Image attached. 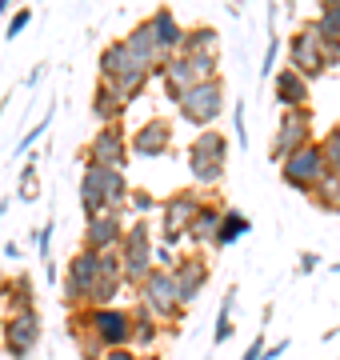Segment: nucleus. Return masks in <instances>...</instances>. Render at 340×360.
Masks as SVG:
<instances>
[{
    "label": "nucleus",
    "mask_w": 340,
    "mask_h": 360,
    "mask_svg": "<svg viewBox=\"0 0 340 360\" xmlns=\"http://www.w3.org/2000/svg\"><path fill=\"white\" fill-rule=\"evenodd\" d=\"M96 68H100V80H105V84H112V89L120 92V101H124V104H132L144 89H148V68H140L136 60H132L129 49H124V40L105 44V49H100Z\"/></svg>",
    "instance_id": "1"
},
{
    "label": "nucleus",
    "mask_w": 340,
    "mask_h": 360,
    "mask_svg": "<svg viewBox=\"0 0 340 360\" xmlns=\"http://www.w3.org/2000/svg\"><path fill=\"white\" fill-rule=\"evenodd\" d=\"M152 245H157V236H152L148 220H132L129 229H124L117 260H120V281L129 284V288H140V281L152 272Z\"/></svg>",
    "instance_id": "2"
},
{
    "label": "nucleus",
    "mask_w": 340,
    "mask_h": 360,
    "mask_svg": "<svg viewBox=\"0 0 340 360\" xmlns=\"http://www.w3.org/2000/svg\"><path fill=\"white\" fill-rule=\"evenodd\" d=\"M224 80H200V84H192V89L181 96V104H176V112L192 124V129H212L216 120H221L224 112Z\"/></svg>",
    "instance_id": "3"
},
{
    "label": "nucleus",
    "mask_w": 340,
    "mask_h": 360,
    "mask_svg": "<svg viewBox=\"0 0 340 360\" xmlns=\"http://www.w3.org/2000/svg\"><path fill=\"white\" fill-rule=\"evenodd\" d=\"M204 205V196L192 193V188H181V193L164 196V205H160V232H157V245L164 248H176L184 240V232L192 224V217L200 212Z\"/></svg>",
    "instance_id": "4"
},
{
    "label": "nucleus",
    "mask_w": 340,
    "mask_h": 360,
    "mask_svg": "<svg viewBox=\"0 0 340 360\" xmlns=\"http://www.w3.org/2000/svg\"><path fill=\"white\" fill-rule=\"evenodd\" d=\"M140 309H148L157 321L164 324H176L184 316V304H181V296H176V284H172L169 269H152L148 276L140 281Z\"/></svg>",
    "instance_id": "5"
},
{
    "label": "nucleus",
    "mask_w": 340,
    "mask_h": 360,
    "mask_svg": "<svg viewBox=\"0 0 340 360\" xmlns=\"http://www.w3.org/2000/svg\"><path fill=\"white\" fill-rule=\"evenodd\" d=\"M96 284H100V257L80 248L77 257L68 260V272H65V304H68V312L92 309Z\"/></svg>",
    "instance_id": "6"
},
{
    "label": "nucleus",
    "mask_w": 340,
    "mask_h": 360,
    "mask_svg": "<svg viewBox=\"0 0 340 360\" xmlns=\"http://www.w3.org/2000/svg\"><path fill=\"white\" fill-rule=\"evenodd\" d=\"M328 176L325 168V156H320V144H304V148H296L292 156H285L280 160V180H285L288 188H296V193H313L316 184Z\"/></svg>",
    "instance_id": "7"
},
{
    "label": "nucleus",
    "mask_w": 340,
    "mask_h": 360,
    "mask_svg": "<svg viewBox=\"0 0 340 360\" xmlns=\"http://www.w3.org/2000/svg\"><path fill=\"white\" fill-rule=\"evenodd\" d=\"M313 141H316L313 108H292V112H280V124H276V136H273L268 156L280 165L285 156H292L296 148H304V144H313Z\"/></svg>",
    "instance_id": "8"
},
{
    "label": "nucleus",
    "mask_w": 340,
    "mask_h": 360,
    "mask_svg": "<svg viewBox=\"0 0 340 360\" xmlns=\"http://www.w3.org/2000/svg\"><path fill=\"white\" fill-rule=\"evenodd\" d=\"M80 156H84V165L124 172V168H129V136H124V124H105V129H96L89 148Z\"/></svg>",
    "instance_id": "9"
},
{
    "label": "nucleus",
    "mask_w": 340,
    "mask_h": 360,
    "mask_svg": "<svg viewBox=\"0 0 340 360\" xmlns=\"http://www.w3.org/2000/svg\"><path fill=\"white\" fill-rule=\"evenodd\" d=\"M288 68H292V72H301L308 84H313V80H320L328 72L325 56H320V37L313 32V25L296 28V32L288 37Z\"/></svg>",
    "instance_id": "10"
},
{
    "label": "nucleus",
    "mask_w": 340,
    "mask_h": 360,
    "mask_svg": "<svg viewBox=\"0 0 340 360\" xmlns=\"http://www.w3.org/2000/svg\"><path fill=\"white\" fill-rule=\"evenodd\" d=\"M172 284H176V296H181V304H192L204 288H209V260L200 257V252H184V257L172 260V269H169Z\"/></svg>",
    "instance_id": "11"
},
{
    "label": "nucleus",
    "mask_w": 340,
    "mask_h": 360,
    "mask_svg": "<svg viewBox=\"0 0 340 360\" xmlns=\"http://www.w3.org/2000/svg\"><path fill=\"white\" fill-rule=\"evenodd\" d=\"M0 336H4L8 356H13V360H28V352L40 345V316H37V309L8 316V321H4V328H0Z\"/></svg>",
    "instance_id": "12"
},
{
    "label": "nucleus",
    "mask_w": 340,
    "mask_h": 360,
    "mask_svg": "<svg viewBox=\"0 0 340 360\" xmlns=\"http://www.w3.org/2000/svg\"><path fill=\"white\" fill-rule=\"evenodd\" d=\"M129 153L136 156H169L172 153V124L164 116H148L136 132H129Z\"/></svg>",
    "instance_id": "13"
},
{
    "label": "nucleus",
    "mask_w": 340,
    "mask_h": 360,
    "mask_svg": "<svg viewBox=\"0 0 340 360\" xmlns=\"http://www.w3.org/2000/svg\"><path fill=\"white\" fill-rule=\"evenodd\" d=\"M120 240H124V217L120 212H105V217L84 220V252H117Z\"/></svg>",
    "instance_id": "14"
},
{
    "label": "nucleus",
    "mask_w": 340,
    "mask_h": 360,
    "mask_svg": "<svg viewBox=\"0 0 340 360\" xmlns=\"http://www.w3.org/2000/svg\"><path fill=\"white\" fill-rule=\"evenodd\" d=\"M273 92H276V104L280 112H292V108H313V84L292 72V68H276L273 72Z\"/></svg>",
    "instance_id": "15"
},
{
    "label": "nucleus",
    "mask_w": 340,
    "mask_h": 360,
    "mask_svg": "<svg viewBox=\"0 0 340 360\" xmlns=\"http://www.w3.org/2000/svg\"><path fill=\"white\" fill-rule=\"evenodd\" d=\"M84 176L100 188V196H105V205H108V212H120L124 208V200H129V193H132V184H129V176L124 172H117V168H96V165H84Z\"/></svg>",
    "instance_id": "16"
},
{
    "label": "nucleus",
    "mask_w": 340,
    "mask_h": 360,
    "mask_svg": "<svg viewBox=\"0 0 340 360\" xmlns=\"http://www.w3.org/2000/svg\"><path fill=\"white\" fill-rule=\"evenodd\" d=\"M92 120L105 129V124H124V112H129V104L120 101V92L105 80H96V89H92Z\"/></svg>",
    "instance_id": "17"
},
{
    "label": "nucleus",
    "mask_w": 340,
    "mask_h": 360,
    "mask_svg": "<svg viewBox=\"0 0 340 360\" xmlns=\"http://www.w3.org/2000/svg\"><path fill=\"white\" fill-rule=\"evenodd\" d=\"M148 28H152V37H157L160 52L164 56H176L181 52V40H184V25L176 20L172 8H157V13L148 16Z\"/></svg>",
    "instance_id": "18"
},
{
    "label": "nucleus",
    "mask_w": 340,
    "mask_h": 360,
    "mask_svg": "<svg viewBox=\"0 0 340 360\" xmlns=\"http://www.w3.org/2000/svg\"><path fill=\"white\" fill-rule=\"evenodd\" d=\"M160 80H164V96H169L172 104H181L184 92L192 89V84H200L197 72L188 68V60H184V56H169V60H164V68H160Z\"/></svg>",
    "instance_id": "19"
},
{
    "label": "nucleus",
    "mask_w": 340,
    "mask_h": 360,
    "mask_svg": "<svg viewBox=\"0 0 340 360\" xmlns=\"http://www.w3.org/2000/svg\"><path fill=\"white\" fill-rule=\"evenodd\" d=\"M252 232V220L240 212V208H224L221 212V224H216V236H212V248H233L240 236Z\"/></svg>",
    "instance_id": "20"
},
{
    "label": "nucleus",
    "mask_w": 340,
    "mask_h": 360,
    "mask_svg": "<svg viewBox=\"0 0 340 360\" xmlns=\"http://www.w3.org/2000/svg\"><path fill=\"white\" fill-rule=\"evenodd\" d=\"M0 300L8 304V316H16V312H32V300H37L32 281H28L25 272H20V276H8V281H0Z\"/></svg>",
    "instance_id": "21"
},
{
    "label": "nucleus",
    "mask_w": 340,
    "mask_h": 360,
    "mask_svg": "<svg viewBox=\"0 0 340 360\" xmlns=\"http://www.w3.org/2000/svg\"><path fill=\"white\" fill-rule=\"evenodd\" d=\"M132 312V352H148V348H157V340H160V321L152 316L148 309H129Z\"/></svg>",
    "instance_id": "22"
},
{
    "label": "nucleus",
    "mask_w": 340,
    "mask_h": 360,
    "mask_svg": "<svg viewBox=\"0 0 340 360\" xmlns=\"http://www.w3.org/2000/svg\"><path fill=\"white\" fill-rule=\"evenodd\" d=\"M221 205H212V200H204L200 205V212L192 217V224H188V232H184V240L188 245H212V236H216V224H221Z\"/></svg>",
    "instance_id": "23"
},
{
    "label": "nucleus",
    "mask_w": 340,
    "mask_h": 360,
    "mask_svg": "<svg viewBox=\"0 0 340 360\" xmlns=\"http://www.w3.org/2000/svg\"><path fill=\"white\" fill-rule=\"evenodd\" d=\"M188 156H209V160H228V136H224L221 129H204L192 136V144H188Z\"/></svg>",
    "instance_id": "24"
},
{
    "label": "nucleus",
    "mask_w": 340,
    "mask_h": 360,
    "mask_svg": "<svg viewBox=\"0 0 340 360\" xmlns=\"http://www.w3.org/2000/svg\"><path fill=\"white\" fill-rule=\"evenodd\" d=\"M216 44H221V32H216L212 25H192V28H184V40H181V52H176V56L216 52Z\"/></svg>",
    "instance_id": "25"
},
{
    "label": "nucleus",
    "mask_w": 340,
    "mask_h": 360,
    "mask_svg": "<svg viewBox=\"0 0 340 360\" xmlns=\"http://www.w3.org/2000/svg\"><path fill=\"white\" fill-rule=\"evenodd\" d=\"M313 32L320 40H340V0H325V4L316 8Z\"/></svg>",
    "instance_id": "26"
},
{
    "label": "nucleus",
    "mask_w": 340,
    "mask_h": 360,
    "mask_svg": "<svg viewBox=\"0 0 340 360\" xmlns=\"http://www.w3.org/2000/svg\"><path fill=\"white\" fill-rule=\"evenodd\" d=\"M308 200H313L320 212H328V217H340V180L336 176H325L313 193H308Z\"/></svg>",
    "instance_id": "27"
},
{
    "label": "nucleus",
    "mask_w": 340,
    "mask_h": 360,
    "mask_svg": "<svg viewBox=\"0 0 340 360\" xmlns=\"http://www.w3.org/2000/svg\"><path fill=\"white\" fill-rule=\"evenodd\" d=\"M188 172H192V180L204 184V188H212V184L224 180V165L221 160H209V156H188Z\"/></svg>",
    "instance_id": "28"
},
{
    "label": "nucleus",
    "mask_w": 340,
    "mask_h": 360,
    "mask_svg": "<svg viewBox=\"0 0 340 360\" xmlns=\"http://www.w3.org/2000/svg\"><path fill=\"white\" fill-rule=\"evenodd\" d=\"M80 212H84V220L105 217V212H108V205H105V196H100V188H96L89 176H80Z\"/></svg>",
    "instance_id": "29"
},
{
    "label": "nucleus",
    "mask_w": 340,
    "mask_h": 360,
    "mask_svg": "<svg viewBox=\"0 0 340 360\" xmlns=\"http://www.w3.org/2000/svg\"><path fill=\"white\" fill-rule=\"evenodd\" d=\"M316 144H320V156H325L328 176H336V180H340V124H336V129H328Z\"/></svg>",
    "instance_id": "30"
},
{
    "label": "nucleus",
    "mask_w": 340,
    "mask_h": 360,
    "mask_svg": "<svg viewBox=\"0 0 340 360\" xmlns=\"http://www.w3.org/2000/svg\"><path fill=\"white\" fill-rule=\"evenodd\" d=\"M37 193H40V184H37V156H28V165L20 168V188H16V196L20 200H37Z\"/></svg>",
    "instance_id": "31"
},
{
    "label": "nucleus",
    "mask_w": 340,
    "mask_h": 360,
    "mask_svg": "<svg viewBox=\"0 0 340 360\" xmlns=\"http://www.w3.org/2000/svg\"><path fill=\"white\" fill-rule=\"evenodd\" d=\"M124 205H129L132 208V212H136V217H148V212H152V208H157V196H152V193H148V188H132V193H129V200H124Z\"/></svg>",
    "instance_id": "32"
},
{
    "label": "nucleus",
    "mask_w": 340,
    "mask_h": 360,
    "mask_svg": "<svg viewBox=\"0 0 340 360\" xmlns=\"http://www.w3.org/2000/svg\"><path fill=\"white\" fill-rule=\"evenodd\" d=\"M48 120H53V112H44V116L37 120V124H32V129H28L25 136H20V144H16V156H25L28 148H32V144H37L40 136H44V132H48Z\"/></svg>",
    "instance_id": "33"
},
{
    "label": "nucleus",
    "mask_w": 340,
    "mask_h": 360,
    "mask_svg": "<svg viewBox=\"0 0 340 360\" xmlns=\"http://www.w3.org/2000/svg\"><path fill=\"white\" fill-rule=\"evenodd\" d=\"M28 25H32V8H16L13 20H8V28H4V40H16Z\"/></svg>",
    "instance_id": "34"
},
{
    "label": "nucleus",
    "mask_w": 340,
    "mask_h": 360,
    "mask_svg": "<svg viewBox=\"0 0 340 360\" xmlns=\"http://www.w3.org/2000/svg\"><path fill=\"white\" fill-rule=\"evenodd\" d=\"M276 56H280V37H268V49H264V60H261V77H273L276 72Z\"/></svg>",
    "instance_id": "35"
},
{
    "label": "nucleus",
    "mask_w": 340,
    "mask_h": 360,
    "mask_svg": "<svg viewBox=\"0 0 340 360\" xmlns=\"http://www.w3.org/2000/svg\"><path fill=\"white\" fill-rule=\"evenodd\" d=\"M53 232H56L53 220H48V224L37 232V252H40V260H53Z\"/></svg>",
    "instance_id": "36"
},
{
    "label": "nucleus",
    "mask_w": 340,
    "mask_h": 360,
    "mask_svg": "<svg viewBox=\"0 0 340 360\" xmlns=\"http://www.w3.org/2000/svg\"><path fill=\"white\" fill-rule=\"evenodd\" d=\"M233 132H236V141L240 144H249V124H244V104L240 101L233 104Z\"/></svg>",
    "instance_id": "37"
},
{
    "label": "nucleus",
    "mask_w": 340,
    "mask_h": 360,
    "mask_svg": "<svg viewBox=\"0 0 340 360\" xmlns=\"http://www.w3.org/2000/svg\"><path fill=\"white\" fill-rule=\"evenodd\" d=\"M233 336V316H216V328H212V345H224Z\"/></svg>",
    "instance_id": "38"
},
{
    "label": "nucleus",
    "mask_w": 340,
    "mask_h": 360,
    "mask_svg": "<svg viewBox=\"0 0 340 360\" xmlns=\"http://www.w3.org/2000/svg\"><path fill=\"white\" fill-rule=\"evenodd\" d=\"M320 269V252H301V264H296V272L301 276H308V272Z\"/></svg>",
    "instance_id": "39"
},
{
    "label": "nucleus",
    "mask_w": 340,
    "mask_h": 360,
    "mask_svg": "<svg viewBox=\"0 0 340 360\" xmlns=\"http://www.w3.org/2000/svg\"><path fill=\"white\" fill-rule=\"evenodd\" d=\"M100 360H140V352H132V348H108Z\"/></svg>",
    "instance_id": "40"
},
{
    "label": "nucleus",
    "mask_w": 340,
    "mask_h": 360,
    "mask_svg": "<svg viewBox=\"0 0 340 360\" xmlns=\"http://www.w3.org/2000/svg\"><path fill=\"white\" fill-rule=\"evenodd\" d=\"M264 348H268V345H264V333H261V336H256V340L249 345V352H244L240 360H261V356H264Z\"/></svg>",
    "instance_id": "41"
},
{
    "label": "nucleus",
    "mask_w": 340,
    "mask_h": 360,
    "mask_svg": "<svg viewBox=\"0 0 340 360\" xmlns=\"http://www.w3.org/2000/svg\"><path fill=\"white\" fill-rule=\"evenodd\" d=\"M288 348H292V345H288V340H280V345H273V348H264V356H261V360H276V356H285Z\"/></svg>",
    "instance_id": "42"
},
{
    "label": "nucleus",
    "mask_w": 340,
    "mask_h": 360,
    "mask_svg": "<svg viewBox=\"0 0 340 360\" xmlns=\"http://www.w3.org/2000/svg\"><path fill=\"white\" fill-rule=\"evenodd\" d=\"M4 257L16 260V257H20V245H16V240H8V245H4Z\"/></svg>",
    "instance_id": "43"
},
{
    "label": "nucleus",
    "mask_w": 340,
    "mask_h": 360,
    "mask_svg": "<svg viewBox=\"0 0 340 360\" xmlns=\"http://www.w3.org/2000/svg\"><path fill=\"white\" fill-rule=\"evenodd\" d=\"M4 13H8V0H0V16H4Z\"/></svg>",
    "instance_id": "44"
},
{
    "label": "nucleus",
    "mask_w": 340,
    "mask_h": 360,
    "mask_svg": "<svg viewBox=\"0 0 340 360\" xmlns=\"http://www.w3.org/2000/svg\"><path fill=\"white\" fill-rule=\"evenodd\" d=\"M332 272H336V276H340V264H332Z\"/></svg>",
    "instance_id": "45"
}]
</instances>
